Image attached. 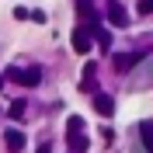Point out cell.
<instances>
[{
	"label": "cell",
	"mask_w": 153,
	"mask_h": 153,
	"mask_svg": "<svg viewBox=\"0 0 153 153\" xmlns=\"http://www.w3.org/2000/svg\"><path fill=\"white\" fill-rule=\"evenodd\" d=\"M4 84H7V80H4V76H0V91H4Z\"/></svg>",
	"instance_id": "obj_15"
},
{
	"label": "cell",
	"mask_w": 153,
	"mask_h": 153,
	"mask_svg": "<svg viewBox=\"0 0 153 153\" xmlns=\"http://www.w3.org/2000/svg\"><path fill=\"white\" fill-rule=\"evenodd\" d=\"M91 35H94V42H97L101 49H105V52L111 49V35H108V31L101 28V25H94V28H91Z\"/></svg>",
	"instance_id": "obj_9"
},
{
	"label": "cell",
	"mask_w": 153,
	"mask_h": 153,
	"mask_svg": "<svg viewBox=\"0 0 153 153\" xmlns=\"http://www.w3.org/2000/svg\"><path fill=\"white\" fill-rule=\"evenodd\" d=\"M80 91H84V94H94V91H97V84H94V73H84V80H80Z\"/></svg>",
	"instance_id": "obj_11"
},
{
	"label": "cell",
	"mask_w": 153,
	"mask_h": 153,
	"mask_svg": "<svg viewBox=\"0 0 153 153\" xmlns=\"http://www.w3.org/2000/svg\"><path fill=\"white\" fill-rule=\"evenodd\" d=\"M139 139H143L146 153H153V118H146V122L139 125Z\"/></svg>",
	"instance_id": "obj_8"
},
{
	"label": "cell",
	"mask_w": 153,
	"mask_h": 153,
	"mask_svg": "<svg viewBox=\"0 0 153 153\" xmlns=\"http://www.w3.org/2000/svg\"><path fill=\"white\" fill-rule=\"evenodd\" d=\"M139 59H143L139 52H118V56H115V70H118V73H125V70H132Z\"/></svg>",
	"instance_id": "obj_6"
},
{
	"label": "cell",
	"mask_w": 153,
	"mask_h": 153,
	"mask_svg": "<svg viewBox=\"0 0 153 153\" xmlns=\"http://www.w3.org/2000/svg\"><path fill=\"white\" fill-rule=\"evenodd\" d=\"M94 111L101 115V118H111L115 115V97L105 94V91H94Z\"/></svg>",
	"instance_id": "obj_4"
},
{
	"label": "cell",
	"mask_w": 153,
	"mask_h": 153,
	"mask_svg": "<svg viewBox=\"0 0 153 153\" xmlns=\"http://www.w3.org/2000/svg\"><path fill=\"white\" fill-rule=\"evenodd\" d=\"M10 118H28V101H25V97H18V101H10Z\"/></svg>",
	"instance_id": "obj_10"
},
{
	"label": "cell",
	"mask_w": 153,
	"mask_h": 153,
	"mask_svg": "<svg viewBox=\"0 0 153 153\" xmlns=\"http://www.w3.org/2000/svg\"><path fill=\"white\" fill-rule=\"evenodd\" d=\"M108 18H111L118 28H125V25H129V14H125V7L118 4V0H108Z\"/></svg>",
	"instance_id": "obj_5"
},
{
	"label": "cell",
	"mask_w": 153,
	"mask_h": 153,
	"mask_svg": "<svg viewBox=\"0 0 153 153\" xmlns=\"http://www.w3.org/2000/svg\"><path fill=\"white\" fill-rule=\"evenodd\" d=\"M66 143H70V150L73 153H84L87 146V136H84V118L80 115H70V122H66Z\"/></svg>",
	"instance_id": "obj_1"
},
{
	"label": "cell",
	"mask_w": 153,
	"mask_h": 153,
	"mask_svg": "<svg viewBox=\"0 0 153 153\" xmlns=\"http://www.w3.org/2000/svg\"><path fill=\"white\" fill-rule=\"evenodd\" d=\"M35 153H52V143H38V150Z\"/></svg>",
	"instance_id": "obj_14"
},
{
	"label": "cell",
	"mask_w": 153,
	"mask_h": 153,
	"mask_svg": "<svg viewBox=\"0 0 153 153\" xmlns=\"http://www.w3.org/2000/svg\"><path fill=\"white\" fill-rule=\"evenodd\" d=\"M14 18H18V21H28L31 10H28V7H18V10H14Z\"/></svg>",
	"instance_id": "obj_13"
},
{
	"label": "cell",
	"mask_w": 153,
	"mask_h": 153,
	"mask_svg": "<svg viewBox=\"0 0 153 153\" xmlns=\"http://www.w3.org/2000/svg\"><path fill=\"white\" fill-rule=\"evenodd\" d=\"M70 42H73V52H76V56H87V52L94 49V35H91V28H84V25L73 28V38H70Z\"/></svg>",
	"instance_id": "obj_3"
},
{
	"label": "cell",
	"mask_w": 153,
	"mask_h": 153,
	"mask_svg": "<svg viewBox=\"0 0 153 153\" xmlns=\"http://www.w3.org/2000/svg\"><path fill=\"white\" fill-rule=\"evenodd\" d=\"M4 80H14V84L35 87L38 80H42V70H38V66H28V70H18V66H10L7 73H4Z\"/></svg>",
	"instance_id": "obj_2"
},
{
	"label": "cell",
	"mask_w": 153,
	"mask_h": 153,
	"mask_svg": "<svg viewBox=\"0 0 153 153\" xmlns=\"http://www.w3.org/2000/svg\"><path fill=\"white\" fill-rule=\"evenodd\" d=\"M136 14H139V18H150L153 14V0H139V4H136Z\"/></svg>",
	"instance_id": "obj_12"
},
{
	"label": "cell",
	"mask_w": 153,
	"mask_h": 153,
	"mask_svg": "<svg viewBox=\"0 0 153 153\" xmlns=\"http://www.w3.org/2000/svg\"><path fill=\"white\" fill-rule=\"evenodd\" d=\"M4 143H7V153H21L25 150V136H21L18 129H7V132H4Z\"/></svg>",
	"instance_id": "obj_7"
}]
</instances>
